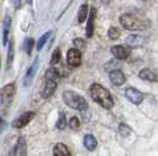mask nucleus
Masks as SVG:
<instances>
[{
  "label": "nucleus",
  "mask_w": 158,
  "mask_h": 156,
  "mask_svg": "<svg viewBox=\"0 0 158 156\" xmlns=\"http://www.w3.org/2000/svg\"><path fill=\"white\" fill-rule=\"evenodd\" d=\"M89 96L92 97V99L96 102L98 104H100L105 109H112L114 105V101L112 97L111 92L103 88L102 85L94 83L89 88Z\"/></svg>",
  "instance_id": "nucleus-1"
},
{
  "label": "nucleus",
  "mask_w": 158,
  "mask_h": 156,
  "mask_svg": "<svg viewBox=\"0 0 158 156\" xmlns=\"http://www.w3.org/2000/svg\"><path fill=\"white\" fill-rule=\"evenodd\" d=\"M62 98L70 109L79 110V111H86L88 109V103L85 99V97L80 96L74 91H64L62 94Z\"/></svg>",
  "instance_id": "nucleus-2"
},
{
  "label": "nucleus",
  "mask_w": 158,
  "mask_h": 156,
  "mask_svg": "<svg viewBox=\"0 0 158 156\" xmlns=\"http://www.w3.org/2000/svg\"><path fill=\"white\" fill-rule=\"evenodd\" d=\"M15 94H16V86L13 83L2 86L0 90V108L8 107L15 98Z\"/></svg>",
  "instance_id": "nucleus-3"
},
{
  "label": "nucleus",
  "mask_w": 158,
  "mask_h": 156,
  "mask_svg": "<svg viewBox=\"0 0 158 156\" xmlns=\"http://www.w3.org/2000/svg\"><path fill=\"white\" fill-rule=\"evenodd\" d=\"M120 24L123 25V27H125L126 30H131V31H138V30H143L144 29V25L140 20H138L135 16L126 13V14H123L119 19Z\"/></svg>",
  "instance_id": "nucleus-4"
},
{
  "label": "nucleus",
  "mask_w": 158,
  "mask_h": 156,
  "mask_svg": "<svg viewBox=\"0 0 158 156\" xmlns=\"http://www.w3.org/2000/svg\"><path fill=\"white\" fill-rule=\"evenodd\" d=\"M33 117H35V112L33 111H26V112H24L23 115H20L18 118H16L12 122V127L16 128V129H22V128L26 127L31 122L32 119H33Z\"/></svg>",
  "instance_id": "nucleus-5"
},
{
  "label": "nucleus",
  "mask_w": 158,
  "mask_h": 156,
  "mask_svg": "<svg viewBox=\"0 0 158 156\" xmlns=\"http://www.w3.org/2000/svg\"><path fill=\"white\" fill-rule=\"evenodd\" d=\"M67 62L73 68L80 66L81 62H82V53H81V51L77 50V49H75V47L68 50V52H67Z\"/></svg>",
  "instance_id": "nucleus-6"
},
{
  "label": "nucleus",
  "mask_w": 158,
  "mask_h": 156,
  "mask_svg": "<svg viewBox=\"0 0 158 156\" xmlns=\"http://www.w3.org/2000/svg\"><path fill=\"white\" fill-rule=\"evenodd\" d=\"M38 64H40V59H38V57H37V58H36V59L32 62V64L30 65V68L26 70V73H25V76H24V78H23L24 86H29L32 83L33 78H35L36 73H37Z\"/></svg>",
  "instance_id": "nucleus-7"
},
{
  "label": "nucleus",
  "mask_w": 158,
  "mask_h": 156,
  "mask_svg": "<svg viewBox=\"0 0 158 156\" xmlns=\"http://www.w3.org/2000/svg\"><path fill=\"white\" fill-rule=\"evenodd\" d=\"M125 96L128 101L135 105L142 104L143 99H144V95L139 90H137L135 88H127L125 90Z\"/></svg>",
  "instance_id": "nucleus-8"
},
{
  "label": "nucleus",
  "mask_w": 158,
  "mask_h": 156,
  "mask_svg": "<svg viewBox=\"0 0 158 156\" xmlns=\"http://www.w3.org/2000/svg\"><path fill=\"white\" fill-rule=\"evenodd\" d=\"M111 52H112V55L114 56L117 59L123 60V59L128 58V56H130V53H131V50H130V47H127V46L114 45V46L111 49Z\"/></svg>",
  "instance_id": "nucleus-9"
},
{
  "label": "nucleus",
  "mask_w": 158,
  "mask_h": 156,
  "mask_svg": "<svg viewBox=\"0 0 158 156\" xmlns=\"http://www.w3.org/2000/svg\"><path fill=\"white\" fill-rule=\"evenodd\" d=\"M110 80L113 85L121 86L126 83V77H125L123 71L117 69V70H113L110 72Z\"/></svg>",
  "instance_id": "nucleus-10"
},
{
  "label": "nucleus",
  "mask_w": 158,
  "mask_h": 156,
  "mask_svg": "<svg viewBox=\"0 0 158 156\" xmlns=\"http://www.w3.org/2000/svg\"><path fill=\"white\" fill-rule=\"evenodd\" d=\"M26 154H27L26 140L25 137H19L13 149V156H26Z\"/></svg>",
  "instance_id": "nucleus-11"
},
{
  "label": "nucleus",
  "mask_w": 158,
  "mask_h": 156,
  "mask_svg": "<svg viewBox=\"0 0 158 156\" xmlns=\"http://www.w3.org/2000/svg\"><path fill=\"white\" fill-rule=\"evenodd\" d=\"M95 12L94 7L90 8V12L87 17V26H86V36L88 38H92L94 34V23H95Z\"/></svg>",
  "instance_id": "nucleus-12"
},
{
  "label": "nucleus",
  "mask_w": 158,
  "mask_h": 156,
  "mask_svg": "<svg viewBox=\"0 0 158 156\" xmlns=\"http://www.w3.org/2000/svg\"><path fill=\"white\" fill-rule=\"evenodd\" d=\"M57 89V83L56 82H51V80H45V84L42 89V97L43 98H49L51 97L54 92Z\"/></svg>",
  "instance_id": "nucleus-13"
},
{
  "label": "nucleus",
  "mask_w": 158,
  "mask_h": 156,
  "mask_svg": "<svg viewBox=\"0 0 158 156\" xmlns=\"http://www.w3.org/2000/svg\"><path fill=\"white\" fill-rule=\"evenodd\" d=\"M144 43H145V39L138 34H130L126 38L127 47H140L142 45H144Z\"/></svg>",
  "instance_id": "nucleus-14"
},
{
  "label": "nucleus",
  "mask_w": 158,
  "mask_h": 156,
  "mask_svg": "<svg viewBox=\"0 0 158 156\" xmlns=\"http://www.w3.org/2000/svg\"><path fill=\"white\" fill-rule=\"evenodd\" d=\"M10 27H11V18L8 16H6L5 19H4V24H2V45L4 46H6L8 43Z\"/></svg>",
  "instance_id": "nucleus-15"
},
{
  "label": "nucleus",
  "mask_w": 158,
  "mask_h": 156,
  "mask_svg": "<svg viewBox=\"0 0 158 156\" xmlns=\"http://www.w3.org/2000/svg\"><path fill=\"white\" fill-rule=\"evenodd\" d=\"M60 78H61L60 71H58V69L55 68V66L49 68V69L47 70V72H45V80H51V82L58 83Z\"/></svg>",
  "instance_id": "nucleus-16"
},
{
  "label": "nucleus",
  "mask_w": 158,
  "mask_h": 156,
  "mask_svg": "<svg viewBox=\"0 0 158 156\" xmlns=\"http://www.w3.org/2000/svg\"><path fill=\"white\" fill-rule=\"evenodd\" d=\"M83 144H85V147L87 150L89 151H94L96 147H98V141L95 138L93 135H90V134H88L85 136V138H83Z\"/></svg>",
  "instance_id": "nucleus-17"
},
{
  "label": "nucleus",
  "mask_w": 158,
  "mask_h": 156,
  "mask_svg": "<svg viewBox=\"0 0 158 156\" xmlns=\"http://www.w3.org/2000/svg\"><path fill=\"white\" fill-rule=\"evenodd\" d=\"M54 156H70V151L63 143H57L52 149Z\"/></svg>",
  "instance_id": "nucleus-18"
},
{
  "label": "nucleus",
  "mask_w": 158,
  "mask_h": 156,
  "mask_svg": "<svg viewBox=\"0 0 158 156\" xmlns=\"http://www.w3.org/2000/svg\"><path fill=\"white\" fill-rule=\"evenodd\" d=\"M139 78L143 80H146V82H156L157 80V76L153 71H151L150 69H143L139 72Z\"/></svg>",
  "instance_id": "nucleus-19"
},
{
  "label": "nucleus",
  "mask_w": 158,
  "mask_h": 156,
  "mask_svg": "<svg viewBox=\"0 0 158 156\" xmlns=\"http://www.w3.org/2000/svg\"><path fill=\"white\" fill-rule=\"evenodd\" d=\"M88 14H89V6L87 4H82L77 12V21L80 24L85 23V20H87Z\"/></svg>",
  "instance_id": "nucleus-20"
},
{
  "label": "nucleus",
  "mask_w": 158,
  "mask_h": 156,
  "mask_svg": "<svg viewBox=\"0 0 158 156\" xmlns=\"http://www.w3.org/2000/svg\"><path fill=\"white\" fill-rule=\"evenodd\" d=\"M65 127H67V116H65L64 112L61 111V112H60V116H58V119H57V122H56V128H57L58 130H64Z\"/></svg>",
  "instance_id": "nucleus-21"
},
{
  "label": "nucleus",
  "mask_w": 158,
  "mask_h": 156,
  "mask_svg": "<svg viewBox=\"0 0 158 156\" xmlns=\"http://www.w3.org/2000/svg\"><path fill=\"white\" fill-rule=\"evenodd\" d=\"M51 33H52V31H48L47 33H44L42 37H40V39H38V41H37V51H40L42 50V47L44 46V44L47 43V40L49 39V37L51 36Z\"/></svg>",
  "instance_id": "nucleus-22"
},
{
  "label": "nucleus",
  "mask_w": 158,
  "mask_h": 156,
  "mask_svg": "<svg viewBox=\"0 0 158 156\" xmlns=\"http://www.w3.org/2000/svg\"><path fill=\"white\" fill-rule=\"evenodd\" d=\"M118 131L120 134V136H123V137H127L131 131H132V129L128 127L127 124H120L118 128Z\"/></svg>",
  "instance_id": "nucleus-23"
},
{
  "label": "nucleus",
  "mask_w": 158,
  "mask_h": 156,
  "mask_svg": "<svg viewBox=\"0 0 158 156\" xmlns=\"http://www.w3.org/2000/svg\"><path fill=\"white\" fill-rule=\"evenodd\" d=\"M61 60V50L60 49H56L52 52V56H51V59H50V64L51 65H56L58 64Z\"/></svg>",
  "instance_id": "nucleus-24"
},
{
  "label": "nucleus",
  "mask_w": 158,
  "mask_h": 156,
  "mask_svg": "<svg viewBox=\"0 0 158 156\" xmlns=\"http://www.w3.org/2000/svg\"><path fill=\"white\" fill-rule=\"evenodd\" d=\"M15 58V46H13V41H10L8 44V53H7V65L10 66Z\"/></svg>",
  "instance_id": "nucleus-25"
},
{
  "label": "nucleus",
  "mask_w": 158,
  "mask_h": 156,
  "mask_svg": "<svg viewBox=\"0 0 158 156\" xmlns=\"http://www.w3.org/2000/svg\"><path fill=\"white\" fill-rule=\"evenodd\" d=\"M119 36H120V30H119L118 27H115V26L110 27V30H108V37H110V39L115 40V39L119 38Z\"/></svg>",
  "instance_id": "nucleus-26"
},
{
  "label": "nucleus",
  "mask_w": 158,
  "mask_h": 156,
  "mask_svg": "<svg viewBox=\"0 0 158 156\" xmlns=\"http://www.w3.org/2000/svg\"><path fill=\"white\" fill-rule=\"evenodd\" d=\"M33 45H35V41H33V39L32 38H27L26 40H25V51H26L27 56H31Z\"/></svg>",
  "instance_id": "nucleus-27"
},
{
  "label": "nucleus",
  "mask_w": 158,
  "mask_h": 156,
  "mask_svg": "<svg viewBox=\"0 0 158 156\" xmlns=\"http://www.w3.org/2000/svg\"><path fill=\"white\" fill-rule=\"evenodd\" d=\"M80 119L77 117H71L70 118V122H69V127H70L73 130H77L80 128Z\"/></svg>",
  "instance_id": "nucleus-28"
},
{
  "label": "nucleus",
  "mask_w": 158,
  "mask_h": 156,
  "mask_svg": "<svg viewBox=\"0 0 158 156\" xmlns=\"http://www.w3.org/2000/svg\"><path fill=\"white\" fill-rule=\"evenodd\" d=\"M117 68H118V62L117 60H111V62L107 63L106 66H105V69L108 71V72H111L113 70H117Z\"/></svg>",
  "instance_id": "nucleus-29"
},
{
  "label": "nucleus",
  "mask_w": 158,
  "mask_h": 156,
  "mask_svg": "<svg viewBox=\"0 0 158 156\" xmlns=\"http://www.w3.org/2000/svg\"><path fill=\"white\" fill-rule=\"evenodd\" d=\"M73 44L75 45V49H85L86 44H85V40H82L81 38H76L73 40Z\"/></svg>",
  "instance_id": "nucleus-30"
},
{
  "label": "nucleus",
  "mask_w": 158,
  "mask_h": 156,
  "mask_svg": "<svg viewBox=\"0 0 158 156\" xmlns=\"http://www.w3.org/2000/svg\"><path fill=\"white\" fill-rule=\"evenodd\" d=\"M20 4H22V0H13V5H15V8H18L20 7Z\"/></svg>",
  "instance_id": "nucleus-31"
},
{
  "label": "nucleus",
  "mask_w": 158,
  "mask_h": 156,
  "mask_svg": "<svg viewBox=\"0 0 158 156\" xmlns=\"http://www.w3.org/2000/svg\"><path fill=\"white\" fill-rule=\"evenodd\" d=\"M4 128H5V122H4V119H2L1 117H0V134L2 133Z\"/></svg>",
  "instance_id": "nucleus-32"
},
{
  "label": "nucleus",
  "mask_w": 158,
  "mask_h": 156,
  "mask_svg": "<svg viewBox=\"0 0 158 156\" xmlns=\"http://www.w3.org/2000/svg\"><path fill=\"white\" fill-rule=\"evenodd\" d=\"M142 1H148V0H142Z\"/></svg>",
  "instance_id": "nucleus-33"
}]
</instances>
